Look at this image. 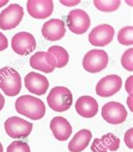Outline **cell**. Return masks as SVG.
I'll use <instances>...</instances> for the list:
<instances>
[{
  "label": "cell",
  "instance_id": "d4e9b609",
  "mask_svg": "<svg viewBox=\"0 0 133 152\" xmlns=\"http://www.w3.org/2000/svg\"><path fill=\"white\" fill-rule=\"evenodd\" d=\"M91 151L93 152H107L108 150L104 145V144L100 140V139L96 138V139H94V140L92 143Z\"/></svg>",
  "mask_w": 133,
  "mask_h": 152
},
{
  "label": "cell",
  "instance_id": "7402d4cb",
  "mask_svg": "<svg viewBox=\"0 0 133 152\" xmlns=\"http://www.w3.org/2000/svg\"><path fill=\"white\" fill-rule=\"evenodd\" d=\"M133 27L132 25L124 27L119 31L117 35L118 41L123 45H132L133 43Z\"/></svg>",
  "mask_w": 133,
  "mask_h": 152
},
{
  "label": "cell",
  "instance_id": "4dcf8cb0",
  "mask_svg": "<svg viewBox=\"0 0 133 152\" xmlns=\"http://www.w3.org/2000/svg\"><path fill=\"white\" fill-rule=\"evenodd\" d=\"M4 103H5L4 98V96H3V95L1 94V93H0V111L4 108Z\"/></svg>",
  "mask_w": 133,
  "mask_h": 152
},
{
  "label": "cell",
  "instance_id": "603a6c76",
  "mask_svg": "<svg viewBox=\"0 0 133 152\" xmlns=\"http://www.w3.org/2000/svg\"><path fill=\"white\" fill-rule=\"evenodd\" d=\"M132 55H133V49L126 50L124 54L121 56V62L124 68L127 70L129 72H132L133 71V64H132Z\"/></svg>",
  "mask_w": 133,
  "mask_h": 152
},
{
  "label": "cell",
  "instance_id": "9a60e30c",
  "mask_svg": "<svg viewBox=\"0 0 133 152\" xmlns=\"http://www.w3.org/2000/svg\"><path fill=\"white\" fill-rule=\"evenodd\" d=\"M66 33L64 22L59 19H51L42 26L41 34L45 39L50 41H57L63 38Z\"/></svg>",
  "mask_w": 133,
  "mask_h": 152
},
{
  "label": "cell",
  "instance_id": "ba28073f",
  "mask_svg": "<svg viewBox=\"0 0 133 152\" xmlns=\"http://www.w3.org/2000/svg\"><path fill=\"white\" fill-rule=\"evenodd\" d=\"M102 118L110 124H120L126 121L127 111L121 103L109 102L105 103L101 110Z\"/></svg>",
  "mask_w": 133,
  "mask_h": 152
},
{
  "label": "cell",
  "instance_id": "4fadbf2b",
  "mask_svg": "<svg viewBox=\"0 0 133 152\" xmlns=\"http://www.w3.org/2000/svg\"><path fill=\"white\" fill-rule=\"evenodd\" d=\"M54 4L51 0H30L27 2L29 15L35 19L43 20L51 15Z\"/></svg>",
  "mask_w": 133,
  "mask_h": 152
},
{
  "label": "cell",
  "instance_id": "5b68a950",
  "mask_svg": "<svg viewBox=\"0 0 133 152\" xmlns=\"http://www.w3.org/2000/svg\"><path fill=\"white\" fill-rule=\"evenodd\" d=\"M24 17V9L17 4L8 6L0 14V28L3 30H10L20 25Z\"/></svg>",
  "mask_w": 133,
  "mask_h": 152
},
{
  "label": "cell",
  "instance_id": "7c38bea8",
  "mask_svg": "<svg viewBox=\"0 0 133 152\" xmlns=\"http://www.w3.org/2000/svg\"><path fill=\"white\" fill-rule=\"evenodd\" d=\"M30 65L37 71L51 73L57 67V60L49 52L38 51L30 57Z\"/></svg>",
  "mask_w": 133,
  "mask_h": 152
},
{
  "label": "cell",
  "instance_id": "ac0fdd59",
  "mask_svg": "<svg viewBox=\"0 0 133 152\" xmlns=\"http://www.w3.org/2000/svg\"><path fill=\"white\" fill-rule=\"evenodd\" d=\"M92 139V133L89 129H81L75 134L68 144V150L71 152H81L89 145Z\"/></svg>",
  "mask_w": 133,
  "mask_h": 152
},
{
  "label": "cell",
  "instance_id": "5bb4252c",
  "mask_svg": "<svg viewBox=\"0 0 133 152\" xmlns=\"http://www.w3.org/2000/svg\"><path fill=\"white\" fill-rule=\"evenodd\" d=\"M25 85L27 90L35 95H44L49 88L48 79L37 72H30L25 77Z\"/></svg>",
  "mask_w": 133,
  "mask_h": 152
},
{
  "label": "cell",
  "instance_id": "6da1fadb",
  "mask_svg": "<svg viewBox=\"0 0 133 152\" xmlns=\"http://www.w3.org/2000/svg\"><path fill=\"white\" fill-rule=\"evenodd\" d=\"M15 109L19 113L32 120L41 119L46 113V106L43 101L30 95H23L17 98Z\"/></svg>",
  "mask_w": 133,
  "mask_h": 152
},
{
  "label": "cell",
  "instance_id": "83f0119b",
  "mask_svg": "<svg viewBox=\"0 0 133 152\" xmlns=\"http://www.w3.org/2000/svg\"><path fill=\"white\" fill-rule=\"evenodd\" d=\"M132 76H130L128 78H127V80H126V85H125L126 90V92L129 93V95L132 94Z\"/></svg>",
  "mask_w": 133,
  "mask_h": 152
},
{
  "label": "cell",
  "instance_id": "d6a6232c",
  "mask_svg": "<svg viewBox=\"0 0 133 152\" xmlns=\"http://www.w3.org/2000/svg\"><path fill=\"white\" fill-rule=\"evenodd\" d=\"M0 152H4V148H3V145L1 143H0Z\"/></svg>",
  "mask_w": 133,
  "mask_h": 152
},
{
  "label": "cell",
  "instance_id": "2e32d148",
  "mask_svg": "<svg viewBox=\"0 0 133 152\" xmlns=\"http://www.w3.org/2000/svg\"><path fill=\"white\" fill-rule=\"evenodd\" d=\"M50 129L55 139L59 141H66L73 132V128L70 123L61 116L55 117L51 119L50 123Z\"/></svg>",
  "mask_w": 133,
  "mask_h": 152
},
{
  "label": "cell",
  "instance_id": "ffe728a7",
  "mask_svg": "<svg viewBox=\"0 0 133 152\" xmlns=\"http://www.w3.org/2000/svg\"><path fill=\"white\" fill-rule=\"evenodd\" d=\"M94 6L96 9L102 12H113L119 9L121 5V1L119 0H113V1H99L95 0L94 1Z\"/></svg>",
  "mask_w": 133,
  "mask_h": 152
},
{
  "label": "cell",
  "instance_id": "cb8c5ba5",
  "mask_svg": "<svg viewBox=\"0 0 133 152\" xmlns=\"http://www.w3.org/2000/svg\"><path fill=\"white\" fill-rule=\"evenodd\" d=\"M7 152H30V148L27 143L16 140L8 146Z\"/></svg>",
  "mask_w": 133,
  "mask_h": 152
},
{
  "label": "cell",
  "instance_id": "4316f807",
  "mask_svg": "<svg viewBox=\"0 0 133 152\" xmlns=\"http://www.w3.org/2000/svg\"><path fill=\"white\" fill-rule=\"evenodd\" d=\"M8 45H9V40L4 34L0 32V51H3L5 49H7Z\"/></svg>",
  "mask_w": 133,
  "mask_h": 152
},
{
  "label": "cell",
  "instance_id": "e0dca14e",
  "mask_svg": "<svg viewBox=\"0 0 133 152\" xmlns=\"http://www.w3.org/2000/svg\"><path fill=\"white\" fill-rule=\"evenodd\" d=\"M77 113L86 118L94 117L99 110V105L96 99L90 96H82L77 100L75 104Z\"/></svg>",
  "mask_w": 133,
  "mask_h": 152
},
{
  "label": "cell",
  "instance_id": "f546056e",
  "mask_svg": "<svg viewBox=\"0 0 133 152\" xmlns=\"http://www.w3.org/2000/svg\"><path fill=\"white\" fill-rule=\"evenodd\" d=\"M127 105H128L129 108L131 110V112H132V94L129 95L128 98H127Z\"/></svg>",
  "mask_w": 133,
  "mask_h": 152
},
{
  "label": "cell",
  "instance_id": "9c48e42d",
  "mask_svg": "<svg viewBox=\"0 0 133 152\" xmlns=\"http://www.w3.org/2000/svg\"><path fill=\"white\" fill-rule=\"evenodd\" d=\"M12 49L16 54L27 56L33 52L36 47V40L33 34L28 32H20L14 35L11 41Z\"/></svg>",
  "mask_w": 133,
  "mask_h": 152
},
{
  "label": "cell",
  "instance_id": "d6986e66",
  "mask_svg": "<svg viewBox=\"0 0 133 152\" xmlns=\"http://www.w3.org/2000/svg\"><path fill=\"white\" fill-rule=\"evenodd\" d=\"M47 52L51 53L57 60V68L64 67L68 63V52L63 47L59 46V45H53L50 47Z\"/></svg>",
  "mask_w": 133,
  "mask_h": 152
},
{
  "label": "cell",
  "instance_id": "277c9868",
  "mask_svg": "<svg viewBox=\"0 0 133 152\" xmlns=\"http://www.w3.org/2000/svg\"><path fill=\"white\" fill-rule=\"evenodd\" d=\"M108 63V54L104 50H91L84 56L83 67L90 73H96L106 68Z\"/></svg>",
  "mask_w": 133,
  "mask_h": 152
},
{
  "label": "cell",
  "instance_id": "30bf717a",
  "mask_svg": "<svg viewBox=\"0 0 133 152\" xmlns=\"http://www.w3.org/2000/svg\"><path fill=\"white\" fill-rule=\"evenodd\" d=\"M122 87V79L118 75H109L99 81L96 85V94L102 98H109L115 95Z\"/></svg>",
  "mask_w": 133,
  "mask_h": 152
},
{
  "label": "cell",
  "instance_id": "52a82bcc",
  "mask_svg": "<svg viewBox=\"0 0 133 152\" xmlns=\"http://www.w3.org/2000/svg\"><path fill=\"white\" fill-rule=\"evenodd\" d=\"M67 21L70 31L76 34H84L90 27V18L83 10L78 9L70 11Z\"/></svg>",
  "mask_w": 133,
  "mask_h": 152
},
{
  "label": "cell",
  "instance_id": "44dd1931",
  "mask_svg": "<svg viewBox=\"0 0 133 152\" xmlns=\"http://www.w3.org/2000/svg\"><path fill=\"white\" fill-rule=\"evenodd\" d=\"M100 140L102 141L106 149L110 151H115L120 147V143H121L120 139L111 133H109L103 135L100 139Z\"/></svg>",
  "mask_w": 133,
  "mask_h": 152
},
{
  "label": "cell",
  "instance_id": "3957f363",
  "mask_svg": "<svg viewBox=\"0 0 133 152\" xmlns=\"http://www.w3.org/2000/svg\"><path fill=\"white\" fill-rule=\"evenodd\" d=\"M48 106L55 112H65L73 104V94L66 87H55L51 90L47 98Z\"/></svg>",
  "mask_w": 133,
  "mask_h": 152
},
{
  "label": "cell",
  "instance_id": "f1b7e54d",
  "mask_svg": "<svg viewBox=\"0 0 133 152\" xmlns=\"http://www.w3.org/2000/svg\"><path fill=\"white\" fill-rule=\"evenodd\" d=\"M60 3L62 4L65 5V6H68V7H72V6H75V5L79 4L80 1H60Z\"/></svg>",
  "mask_w": 133,
  "mask_h": 152
},
{
  "label": "cell",
  "instance_id": "7a4b0ae2",
  "mask_svg": "<svg viewBox=\"0 0 133 152\" xmlns=\"http://www.w3.org/2000/svg\"><path fill=\"white\" fill-rule=\"evenodd\" d=\"M22 83L19 72L11 66L0 69V88L9 97H15L21 91Z\"/></svg>",
  "mask_w": 133,
  "mask_h": 152
},
{
  "label": "cell",
  "instance_id": "8992f818",
  "mask_svg": "<svg viewBox=\"0 0 133 152\" xmlns=\"http://www.w3.org/2000/svg\"><path fill=\"white\" fill-rule=\"evenodd\" d=\"M7 134L13 139H24L28 137L32 131L33 124L20 117H10L4 123Z\"/></svg>",
  "mask_w": 133,
  "mask_h": 152
},
{
  "label": "cell",
  "instance_id": "1f68e13d",
  "mask_svg": "<svg viewBox=\"0 0 133 152\" xmlns=\"http://www.w3.org/2000/svg\"><path fill=\"white\" fill-rule=\"evenodd\" d=\"M8 2H9V1H0V7L4 6L6 4H8Z\"/></svg>",
  "mask_w": 133,
  "mask_h": 152
},
{
  "label": "cell",
  "instance_id": "484cf974",
  "mask_svg": "<svg viewBox=\"0 0 133 152\" xmlns=\"http://www.w3.org/2000/svg\"><path fill=\"white\" fill-rule=\"evenodd\" d=\"M133 129L131 128L125 134V137H124V141L126 143V145H127V147L130 149H132V134H133Z\"/></svg>",
  "mask_w": 133,
  "mask_h": 152
},
{
  "label": "cell",
  "instance_id": "8fae6325",
  "mask_svg": "<svg viewBox=\"0 0 133 152\" xmlns=\"http://www.w3.org/2000/svg\"><path fill=\"white\" fill-rule=\"evenodd\" d=\"M115 30L109 25H100L94 27L89 33V40L94 46H105L109 45L114 38Z\"/></svg>",
  "mask_w": 133,
  "mask_h": 152
}]
</instances>
